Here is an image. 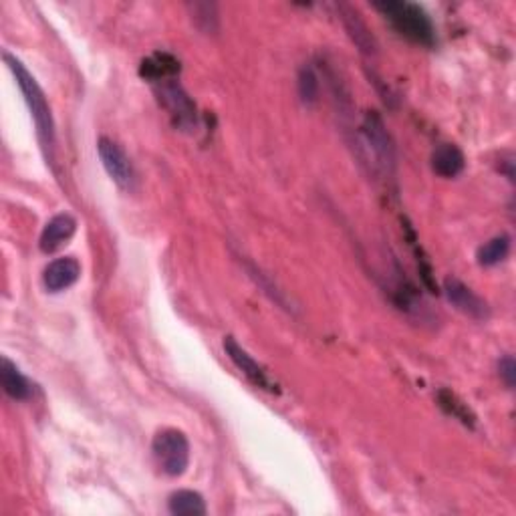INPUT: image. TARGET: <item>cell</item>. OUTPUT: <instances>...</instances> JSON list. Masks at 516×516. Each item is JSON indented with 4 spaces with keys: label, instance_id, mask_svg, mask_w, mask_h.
Listing matches in <instances>:
<instances>
[{
    "label": "cell",
    "instance_id": "obj_1",
    "mask_svg": "<svg viewBox=\"0 0 516 516\" xmlns=\"http://www.w3.org/2000/svg\"><path fill=\"white\" fill-rule=\"evenodd\" d=\"M3 59L12 71L14 79H17L22 95H25V102L29 105L30 115H33V119H35L37 135H38V142H41V148L45 152V158L53 160V152H55L57 137H55V121H53V113H51L47 97H45L41 85L37 83L35 77L27 71V67L22 65L17 57H12L11 53L4 51Z\"/></svg>",
    "mask_w": 516,
    "mask_h": 516
},
{
    "label": "cell",
    "instance_id": "obj_2",
    "mask_svg": "<svg viewBox=\"0 0 516 516\" xmlns=\"http://www.w3.org/2000/svg\"><path fill=\"white\" fill-rule=\"evenodd\" d=\"M375 9L389 20V25L399 37L422 45V47H434L436 45V29L422 6L388 0V3H375Z\"/></svg>",
    "mask_w": 516,
    "mask_h": 516
},
{
    "label": "cell",
    "instance_id": "obj_3",
    "mask_svg": "<svg viewBox=\"0 0 516 516\" xmlns=\"http://www.w3.org/2000/svg\"><path fill=\"white\" fill-rule=\"evenodd\" d=\"M153 91H156L160 105L164 107L169 113V118H172L176 129H180V132H196L198 107L176 77L153 83Z\"/></svg>",
    "mask_w": 516,
    "mask_h": 516
},
{
    "label": "cell",
    "instance_id": "obj_4",
    "mask_svg": "<svg viewBox=\"0 0 516 516\" xmlns=\"http://www.w3.org/2000/svg\"><path fill=\"white\" fill-rule=\"evenodd\" d=\"M152 452L158 466L166 476H182L190 464V442L180 430L168 428L153 436Z\"/></svg>",
    "mask_w": 516,
    "mask_h": 516
},
{
    "label": "cell",
    "instance_id": "obj_5",
    "mask_svg": "<svg viewBox=\"0 0 516 516\" xmlns=\"http://www.w3.org/2000/svg\"><path fill=\"white\" fill-rule=\"evenodd\" d=\"M361 137H364L369 152L373 153L375 166L381 169L383 174H394L396 169V145L381 115L377 111H367L364 121H361Z\"/></svg>",
    "mask_w": 516,
    "mask_h": 516
},
{
    "label": "cell",
    "instance_id": "obj_6",
    "mask_svg": "<svg viewBox=\"0 0 516 516\" xmlns=\"http://www.w3.org/2000/svg\"><path fill=\"white\" fill-rule=\"evenodd\" d=\"M97 152L110 178L118 184L119 188L132 190L135 186V169L132 161H129L127 153L113 140H110V137H99Z\"/></svg>",
    "mask_w": 516,
    "mask_h": 516
},
{
    "label": "cell",
    "instance_id": "obj_7",
    "mask_svg": "<svg viewBox=\"0 0 516 516\" xmlns=\"http://www.w3.org/2000/svg\"><path fill=\"white\" fill-rule=\"evenodd\" d=\"M225 351L226 356L230 357V361L241 369L242 375L249 380L252 385H257L258 389H265V391H271V394H281L279 385L273 380L271 375H268L266 369L258 364V361H254L252 356L246 349H242L241 345L236 343L234 337H226L225 339Z\"/></svg>",
    "mask_w": 516,
    "mask_h": 516
},
{
    "label": "cell",
    "instance_id": "obj_8",
    "mask_svg": "<svg viewBox=\"0 0 516 516\" xmlns=\"http://www.w3.org/2000/svg\"><path fill=\"white\" fill-rule=\"evenodd\" d=\"M444 292L450 303L456 307L460 313H464L466 317L474 321L490 319V307L487 300L476 295L472 289L466 287L456 276H448V279L444 281Z\"/></svg>",
    "mask_w": 516,
    "mask_h": 516
},
{
    "label": "cell",
    "instance_id": "obj_9",
    "mask_svg": "<svg viewBox=\"0 0 516 516\" xmlns=\"http://www.w3.org/2000/svg\"><path fill=\"white\" fill-rule=\"evenodd\" d=\"M77 230V220L71 217V214H57L53 217L47 225H45L41 238H38V246L45 254H51L59 250L61 246L67 244V241H71V236Z\"/></svg>",
    "mask_w": 516,
    "mask_h": 516
},
{
    "label": "cell",
    "instance_id": "obj_10",
    "mask_svg": "<svg viewBox=\"0 0 516 516\" xmlns=\"http://www.w3.org/2000/svg\"><path fill=\"white\" fill-rule=\"evenodd\" d=\"M81 276V265L79 260L73 257H63L53 260V263L45 268L43 283L49 292H61L79 281Z\"/></svg>",
    "mask_w": 516,
    "mask_h": 516
},
{
    "label": "cell",
    "instance_id": "obj_11",
    "mask_svg": "<svg viewBox=\"0 0 516 516\" xmlns=\"http://www.w3.org/2000/svg\"><path fill=\"white\" fill-rule=\"evenodd\" d=\"M466 168V158L458 145L442 143L432 153V169L442 178H456Z\"/></svg>",
    "mask_w": 516,
    "mask_h": 516
},
{
    "label": "cell",
    "instance_id": "obj_12",
    "mask_svg": "<svg viewBox=\"0 0 516 516\" xmlns=\"http://www.w3.org/2000/svg\"><path fill=\"white\" fill-rule=\"evenodd\" d=\"M339 12H341V20L345 29H348L349 37L353 38V43L357 45L361 53H365V55H373L375 49H377V43L373 35L369 33V29L364 20H361L359 12L353 11L351 6L348 4H341L339 6Z\"/></svg>",
    "mask_w": 516,
    "mask_h": 516
},
{
    "label": "cell",
    "instance_id": "obj_13",
    "mask_svg": "<svg viewBox=\"0 0 516 516\" xmlns=\"http://www.w3.org/2000/svg\"><path fill=\"white\" fill-rule=\"evenodd\" d=\"M180 61L176 59L174 55H169V53H153L152 57H148L142 63L140 67V75L143 77L145 81L150 83H160L164 79H172L180 73Z\"/></svg>",
    "mask_w": 516,
    "mask_h": 516
},
{
    "label": "cell",
    "instance_id": "obj_14",
    "mask_svg": "<svg viewBox=\"0 0 516 516\" xmlns=\"http://www.w3.org/2000/svg\"><path fill=\"white\" fill-rule=\"evenodd\" d=\"M0 381H3L4 394L14 399V402H25V399H29L30 394H33V388H30L27 377L6 357L0 361Z\"/></svg>",
    "mask_w": 516,
    "mask_h": 516
},
{
    "label": "cell",
    "instance_id": "obj_15",
    "mask_svg": "<svg viewBox=\"0 0 516 516\" xmlns=\"http://www.w3.org/2000/svg\"><path fill=\"white\" fill-rule=\"evenodd\" d=\"M168 511L176 516H204L206 500L200 492L178 490L169 496Z\"/></svg>",
    "mask_w": 516,
    "mask_h": 516
},
{
    "label": "cell",
    "instance_id": "obj_16",
    "mask_svg": "<svg viewBox=\"0 0 516 516\" xmlns=\"http://www.w3.org/2000/svg\"><path fill=\"white\" fill-rule=\"evenodd\" d=\"M508 252H511V236L500 234L492 238L487 244H482L479 252H476V258H479V265L482 266H495L498 263H503L508 257Z\"/></svg>",
    "mask_w": 516,
    "mask_h": 516
},
{
    "label": "cell",
    "instance_id": "obj_17",
    "mask_svg": "<svg viewBox=\"0 0 516 516\" xmlns=\"http://www.w3.org/2000/svg\"><path fill=\"white\" fill-rule=\"evenodd\" d=\"M299 97L305 105H315L319 102V77L313 67H303L297 77Z\"/></svg>",
    "mask_w": 516,
    "mask_h": 516
},
{
    "label": "cell",
    "instance_id": "obj_18",
    "mask_svg": "<svg viewBox=\"0 0 516 516\" xmlns=\"http://www.w3.org/2000/svg\"><path fill=\"white\" fill-rule=\"evenodd\" d=\"M192 19H194L196 27L202 29L204 33H217L218 30V6L210 3H194L190 4Z\"/></svg>",
    "mask_w": 516,
    "mask_h": 516
},
{
    "label": "cell",
    "instance_id": "obj_19",
    "mask_svg": "<svg viewBox=\"0 0 516 516\" xmlns=\"http://www.w3.org/2000/svg\"><path fill=\"white\" fill-rule=\"evenodd\" d=\"M438 402H440L442 410L446 414L454 415V418H458L464 426H474V415L470 412V407L466 404H462L460 399L452 394L448 389H442L440 394H438Z\"/></svg>",
    "mask_w": 516,
    "mask_h": 516
},
{
    "label": "cell",
    "instance_id": "obj_20",
    "mask_svg": "<svg viewBox=\"0 0 516 516\" xmlns=\"http://www.w3.org/2000/svg\"><path fill=\"white\" fill-rule=\"evenodd\" d=\"M498 375L500 380L504 381V385L508 389L514 388V381H516V364L511 356H506L498 361Z\"/></svg>",
    "mask_w": 516,
    "mask_h": 516
}]
</instances>
